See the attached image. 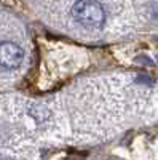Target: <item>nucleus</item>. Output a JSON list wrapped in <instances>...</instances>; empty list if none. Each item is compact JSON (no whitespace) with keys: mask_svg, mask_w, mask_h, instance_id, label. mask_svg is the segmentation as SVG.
<instances>
[{"mask_svg":"<svg viewBox=\"0 0 158 160\" xmlns=\"http://www.w3.org/2000/svg\"><path fill=\"white\" fill-rule=\"evenodd\" d=\"M0 160H13V158H10V157H0Z\"/></svg>","mask_w":158,"mask_h":160,"instance_id":"4","label":"nucleus"},{"mask_svg":"<svg viewBox=\"0 0 158 160\" xmlns=\"http://www.w3.org/2000/svg\"><path fill=\"white\" fill-rule=\"evenodd\" d=\"M72 18L83 28L98 29L105 21V11L98 0H78L72 7Z\"/></svg>","mask_w":158,"mask_h":160,"instance_id":"1","label":"nucleus"},{"mask_svg":"<svg viewBox=\"0 0 158 160\" xmlns=\"http://www.w3.org/2000/svg\"><path fill=\"white\" fill-rule=\"evenodd\" d=\"M31 115L37 120V122H45V120L50 117V112H48V109L45 108V106H42V104H34V106H31Z\"/></svg>","mask_w":158,"mask_h":160,"instance_id":"3","label":"nucleus"},{"mask_svg":"<svg viewBox=\"0 0 158 160\" xmlns=\"http://www.w3.org/2000/svg\"><path fill=\"white\" fill-rule=\"evenodd\" d=\"M24 59V51L13 42L0 43V66L5 69H18Z\"/></svg>","mask_w":158,"mask_h":160,"instance_id":"2","label":"nucleus"}]
</instances>
